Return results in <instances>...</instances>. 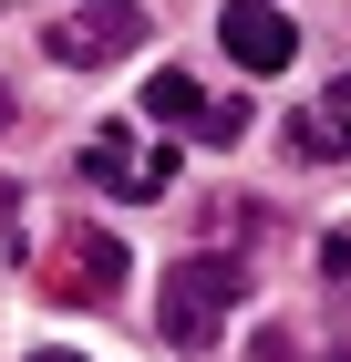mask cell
Segmentation results:
<instances>
[{"mask_svg":"<svg viewBox=\"0 0 351 362\" xmlns=\"http://www.w3.org/2000/svg\"><path fill=\"white\" fill-rule=\"evenodd\" d=\"M248 300V269L238 259H217V249H196V259H176L165 269V300H155V332L176 341V352H207L217 332H227V310Z\"/></svg>","mask_w":351,"mask_h":362,"instance_id":"1","label":"cell"},{"mask_svg":"<svg viewBox=\"0 0 351 362\" xmlns=\"http://www.w3.org/2000/svg\"><path fill=\"white\" fill-rule=\"evenodd\" d=\"M52 62H73V73H93V62H114V52H135L145 42V0H83V11H62L52 31Z\"/></svg>","mask_w":351,"mask_h":362,"instance_id":"2","label":"cell"},{"mask_svg":"<svg viewBox=\"0 0 351 362\" xmlns=\"http://www.w3.org/2000/svg\"><path fill=\"white\" fill-rule=\"evenodd\" d=\"M217 42H227L238 73H290L299 62V21L279 0H227V11H217Z\"/></svg>","mask_w":351,"mask_h":362,"instance_id":"3","label":"cell"},{"mask_svg":"<svg viewBox=\"0 0 351 362\" xmlns=\"http://www.w3.org/2000/svg\"><path fill=\"white\" fill-rule=\"evenodd\" d=\"M114 279H124V249H114L104 228H62L52 259H42V290L52 300H114Z\"/></svg>","mask_w":351,"mask_h":362,"instance_id":"4","label":"cell"},{"mask_svg":"<svg viewBox=\"0 0 351 362\" xmlns=\"http://www.w3.org/2000/svg\"><path fill=\"white\" fill-rule=\"evenodd\" d=\"M145 104H155L165 124L207 135V145H238V135H248V104H238V93H207L196 73H155V83H145Z\"/></svg>","mask_w":351,"mask_h":362,"instance_id":"5","label":"cell"},{"mask_svg":"<svg viewBox=\"0 0 351 362\" xmlns=\"http://www.w3.org/2000/svg\"><path fill=\"white\" fill-rule=\"evenodd\" d=\"M165 166H176L165 145H124V135H93V145H83V176H93L104 197H135V207L165 197Z\"/></svg>","mask_w":351,"mask_h":362,"instance_id":"6","label":"cell"},{"mask_svg":"<svg viewBox=\"0 0 351 362\" xmlns=\"http://www.w3.org/2000/svg\"><path fill=\"white\" fill-rule=\"evenodd\" d=\"M290 156H299V166H341V156H351V73L321 83L310 104L290 114Z\"/></svg>","mask_w":351,"mask_h":362,"instance_id":"7","label":"cell"},{"mask_svg":"<svg viewBox=\"0 0 351 362\" xmlns=\"http://www.w3.org/2000/svg\"><path fill=\"white\" fill-rule=\"evenodd\" d=\"M321 269H331V290L351 300V238H331V249H321Z\"/></svg>","mask_w":351,"mask_h":362,"instance_id":"8","label":"cell"},{"mask_svg":"<svg viewBox=\"0 0 351 362\" xmlns=\"http://www.w3.org/2000/svg\"><path fill=\"white\" fill-rule=\"evenodd\" d=\"M31 362H83V352H31Z\"/></svg>","mask_w":351,"mask_h":362,"instance_id":"9","label":"cell"},{"mask_svg":"<svg viewBox=\"0 0 351 362\" xmlns=\"http://www.w3.org/2000/svg\"><path fill=\"white\" fill-rule=\"evenodd\" d=\"M0 124H11V93H0Z\"/></svg>","mask_w":351,"mask_h":362,"instance_id":"10","label":"cell"},{"mask_svg":"<svg viewBox=\"0 0 351 362\" xmlns=\"http://www.w3.org/2000/svg\"><path fill=\"white\" fill-rule=\"evenodd\" d=\"M0 218H11V197H0Z\"/></svg>","mask_w":351,"mask_h":362,"instance_id":"11","label":"cell"}]
</instances>
